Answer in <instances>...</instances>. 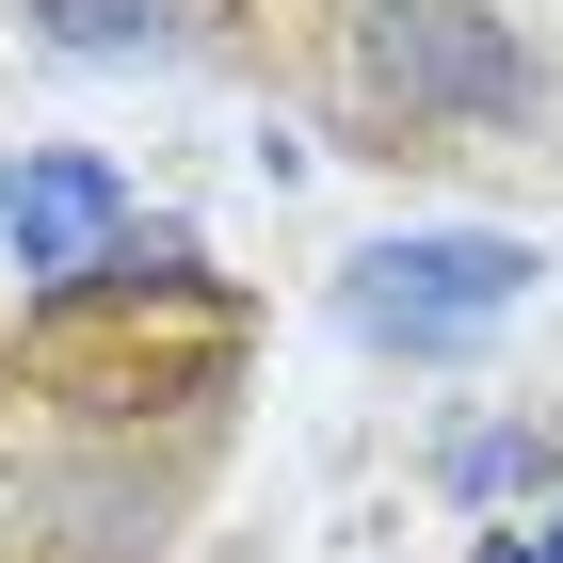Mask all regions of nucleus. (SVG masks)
Returning <instances> with one entry per match:
<instances>
[{
	"label": "nucleus",
	"instance_id": "f257e3e1",
	"mask_svg": "<svg viewBox=\"0 0 563 563\" xmlns=\"http://www.w3.org/2000/svg\"><path fill=\"white\" fill-rule=\"evenodd\" d=\"M531 290V242H387V258H354V322L371 339H402V354H451V339H483L499 306Z\"/></svg>",
	"mask_w": 563,
	"mask_h": 563
},
{
	"label": "nucleus",
	"instance_id": "f03ea898",
	"mask_svg": "<svg viewBox=\"0 0 563 563\" xmlns=\"http://www.w3.org/2000/svg\"><path fill=\"white\" fill-rule=\"evenodd\" d=\"M371 97H387L402 130H434V113H516V48H499V16H467V0H387L371 16Z\"/></svg>",
	"mask_w": 563,
	"mask_h": 563
},
{
	"label": "nucleus",
	"instance_id": "7ed1b4c3",
	"mask_svg": "<svg viewBox=\"0 0 563 563\" xmlns=\"http://www.w3.org/2000/svg\"><path fill=\"white\" fill-rule=\"evenodd\" d=\"M0 225H16V274H81L97 242H113V177H97V162H33Z\"/></svg>",
	"mask_w": 563,
	"mask_h": 563
}]
</instances>
